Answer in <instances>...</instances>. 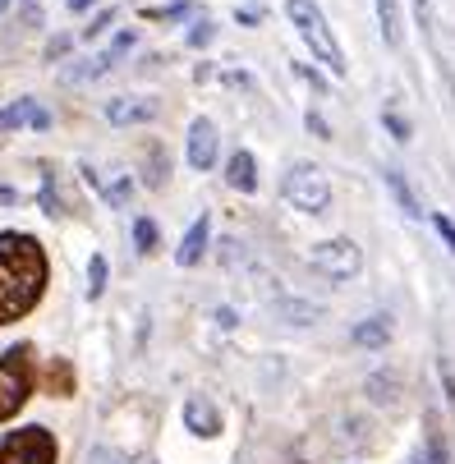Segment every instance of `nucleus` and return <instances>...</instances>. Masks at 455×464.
<instances>
[{"instance_id": "obj_1", "label": "nucleus", "mask_w": 455, "mask_h": 464, "mask_svg": "<svg viewBox=\"0 0 455 464\" xmlns=\"http://www.w3.org/2000/svg\"><path fill=\"white\" fill-rule=\"evenodd\" d=\"M46 295V253L33 235H0V326H10L37 308Z\"/></svg>"}, {"instance_id": "obj_2", "label": "nucleus", "mask_w": 455, "mask_h": 464, "mask_svg": "<svg viewBox=\"0 0 455 464\" xmlns=\"http://www.w3.org/2000/svg\"><path fill=\"white\" fill-rule=\"evenodd\" d=\"M286 14H290V24H295V33L308 42V51L327 64V70L341 79L350 64H345V51H341V42L332 37V24H327V14H322L313 0H286Z\"/></svg>"}, {"instance_id": "obj_3", "label": "nucleus", "mask_w": 455, "mask_h": 464, "mask_svg": "<svg viewBox=\"0 0 455 464\" xmlns=\"http://www.w3.org/2000/svg\"><path fill=\"white\" fill-rule=\"evenodd\" d=\"M33 350L28 345H15L0 354V423H10L24 405H28V395H33Z\"/></svg>"}, {"instance_id": "obj_4", "label": "nucleus", "mask_w": 455, "mask_h": 464, "mask_svg": "<svg viewBox=\"0 0 455 464\" xmlns=\"http://www.w3.org/2000/svg\"><path fill=\"white\" fill-rule=\"evenodd\" d=\"M286 203L299 208V212H308V217L327 212V203H332V184H327V175H322L317 166H308V161L290 166V175H286Z\"/></svg>"}, {"instance_id": "obj_5", "label": "nucleus", "mask_w": 455, "mask_h": 464, "mask_svg": "<svg viewBox=\"0 0 455 464\" xmlns=\"http://www.w3.org/2000/svg\"><path fill=\"white\" fill-rule=\"evenodd\" d=\"M0 464H55V437L46 428H19L0 437Z\"/></svg>"}, {"instance_id": "obj_6", "label": "nucleus", "mask_w": 455, "mask_h": 464, "mask_svg": "<svg viewBox=\"0 0 455 464\" xmlns=\"http://www.w3.org/2000/svg\"><path fill=\"white\" fill-rule=\"evenodd\" d=\"M308 262H313L322 276H332V281H350V276L363 272V253H359L354 239H322L308 253Z\"/></svg>"}, {"instance_id": "obj_7", "label": "nucleus", "mask_w": 455, "mask_h": 464, "mask_svg": "<svg viewBox=\"0 0 455 464\" xmlns=\"http://www.w3.org/2000/svg\"><path fill=\"white\" fill-rule=\"evenodd\" d=\"M212 161H217V129H212V120H193L189 124V166L212 170Z\"/></svg>"}, {"instance_id": "obj_8", "label": "nucleus", "mask_w": 455, "mask_h": 464, "mask_svg": "<svg viewBox=\"0 0 455 464\" xmlns=\"http://www.w3.org/2000/svg\"><path fill=\"white\" fill-rule=\"evenodd\" d=\"M19 124L46 129V124H51V111H42L33 97H19V102H10L5 111H0V134H10V129H19Z\"/></svg>"}, {"instance_id": "obj_9", "label": "nucleus", "mask_w": 455, "mask_h": 464, "mask_svg": "<svg viewBox=\"0 0 455 464\" xmlns=\"http://www.w3.org/2000/svg\"><path fill=\"white\" fill-rule=\"evenodd\" d=\"M157 115V102L152 97H111L106 102V120L111 124H143Z\"/></svg>"}, {"instance_id": "obj_10", "label": "nucleus", "mask_w": 455, "mask_h": 464, "mask_svg": "<svg viewBox=\"0 0 455 464\" xmlns=\"http://www.w3.org/2000/svg\"><path fill=\"white\" fill-rule=\"evenodd\" d=\"M184 423H189V432H198V437H217L221 432V414L212 410V401H203V395H189L184 401Z\"/></svg>"}, {"instance_id": "obj_11", "label": "nucleus", "mask_w": 455, "mask_h": 464, "mask_svg": "<svg viewBox=\"0 0 455 464\" xmlns=\"http://www.w3.org/2000/svg\"><path fill=\"white\" fill-rule=\"evenodd\" d=\"M37 382H42L46 395H74V363L70 359H46Z\"/></svg>"}, {"instance_id": "obj_12", "label": "nucleus", "mask_w": 455, "mask_h": 464, "mask_svg": "<svg viewBox=\"0 0 455 464\" xmlns=\"http://www.w3.org/2000/svg\"><path fill=\"white\" fill-rule=\"evenodd\" d=\"M208 235H212V221H208V217H198V221L189 226L184 244L175 248V262H179V267H193V262L203 257V248H208Z\"/></svg>"}, {"instance_id": "obj_13", "label": "nucleus", "mask_w": 455, "mask_h": 464, "mask_svg": "<svg viewBox=\"0 0 455 464\" xmlns=\"http://www.w3.org/2000/svg\"><path fill=\"white\" fill-rule=\"evenodd\" d=\"M226 179H230L239 193H253V188H257V166H253V157H248V152H235V157H230Z\"/></svg>"}, {"instance_id": "obj_14", "label": "nucleus", "mask_w": 455, "mask_h": 464, "mask_svg": "<svg viewBox=\"0 0 455 464\" xmlns=\"http://www.w3.org/2000/svg\"><path fill=\"white\" fill-rule=\"evenodd\" d=\"M377 19H382L386 46H401V5H396V0H377Z\"/></svg>"}, {"instance_id": "obj_15", "label": "nucleus", "mask_w": 455, "mask_h": 464, "mask_svg": "<svg viewBox=\"0 0 455 464\" xmlns=\"http://www.w3.org/2000/svg\"><path fill=\"white\" fill-rule=\"evenodd\" d=\"M386 184H392V193H396V203L405 208V217H423V208H419V198L410 193V184L401 179V170H386Z\"/></svg>"}, {"instance_id": "obj_16", "label": "nucleus", "mask_w": 455, "mask_h": 464, "mask_svg": "<svg viewBox=\"0 0 455 464\" xmlns=\"http://www.w3.org/2000/svg\"><path fill=\"white\" fill-rule=\"evenodd\" d=\"M386 336H392V326H386V317H373V322L354 326V341H359V345H386Z\"/></svg>"}, {"instance_id": "obj_17", "label": "nucleus", "mask_w": 455, "mask_h": 464, "mask_svg": "<svg viewBox=\"0 0 455 464\" xmlns=\"http://www.w3.org/2000/svg\"><path fill=\"white\" fill-rule=\"evenodd\" d=\"M134 248H139V253H152V248H157V226H152L148 217L134 221Z\"/></svg>"}, {"instance_id": "obj_18", "label": "nucleus", "mask_w": 455, "mask_h": 464, "mask_svg": "<svg viewBox=\"0 0 455 464\" xmlns=\"http://www.w3.org/2000/svg\"><path fill=\"white\" fill-rule=\"evenodd\" d=\"M106 290V257H92V267H88V295L97 299Z\"/></svg>"}, {"instance_id": "obj_19", "label": "nucleus", "mask_w": 455, "mask_h": 464, "mask_svg": "<svg viewBox=\"0 0 455 464\" xmlns=\"http://www.w3.org/2000/svg\"><path fill=\"white\" fill-rule=\"evenodd\" d=\"M432 226H437V235H441V239H446V248H450V253H455V221H450V217H441V212H437V217H432Z\"/></svg>"}, {"instance_id": "obj_20", "label": "nucleus", "mask_w": 455, "mask_h": 464, "mask_svg": "<svg viewBox=\"0 0 455 464\" xmlns=\"http://www.w3.org/2000/svg\"><path fill=\"white\" fill-rule=\"evenodd\" d=\"M239 24L244 28H257V24H263V5H244L239 10Z\"/></svg>"}, {"instance_id": "obj_21", "label": "nucleus", "mask_w": 455, "mask_h": 464, "mask_svg": "<svg viewBox=\"0 0 455 464\" xmlns=\"http://www.w3.org/2000/svg\"><path fill=\"white\" fill-rule=\"evenodd\" d=\"M386 129H392V134H396V139H401V143H405V139H410V124H405V120H401V115H396V111H392V115H386Z\"/></svg>"}, {"instance_id": "obj_22", "label": "nucleus", "mask_w": 455, "mask_h": 464, "mask_svg": "<svg viewBox=\"0 0 455 464\" xmlns=\"http://www.w3.org/2000/svg\"><path fill=\"white\" fill-rule=\"evenodd\" d=\"M212 33H217L212 24H198V28L189 33V46H203V42H212Z\"/></svg>"}, {"instance_id": "obj_23", "label": "nucleus", "mask_w": 455, "mask_h": 464, "mask_svg": "<svg viewBox=\"0 0 455 464\" xmlns=\"http://www.w3.org/2000/svg\"><path fill=\"white\" fill-rule=\"evenodd\" d=\"M106 198H111V203H124V198H129V179L111 184V188H106Z\"/></svg>"}, {"instance_id": "obj_24", "label": "nucleus", "mask_w": 455, "mask_h": 464, "mask_svg": "<svg viewBox=\"0 0 455 464\" xmlns=\"http://www.w3.org/2000/svg\"><path fill=\"white\" fill-rule=\"evenodd\" d=\"M92 464H129L124 455H111V450H92Z\"/></svg>"}, {"instance_id": "obj_25", "label": "nucleus", "mask_w": 455, "mask_h": 464, "mask_svg": "<svg viewBox=\"0 0 455 464\" xmlns=\"http://www.w3.org/2000/svg\"><path fill=\"white\" fill-rule=\"evenodd\" d=\"M308 129H313V134H317V139H332V134H327V124H322L317 115H308Z\"/></svg>"}, {"instance_id": "obj_26", "label": "nucleus", "mask_w": 455, "mask_h": 464, "mask_svg": "<svg viewBox=\"0 0 455 464\" xmlns=\"http://www.w3.org/2000/svg\"><path fill=\"white\" fill-rule=\"evenodd\" d=\"M0 203H15V188H0Z\"/></svg>"}, {"instance_id": "obj_27", "label": "nucleus", "mask_w": 455, "mask_h": 464, "mask_svg": "<svg viewBox=\"0 0 455 464\" xmlns=\"http://www.w3.org/2000/svg\"><path fill=\"white\" fill-rule=\"evenodd\" d=\"M92 5V0H70V10H88Z\"/></svg>"}]
</instances>
